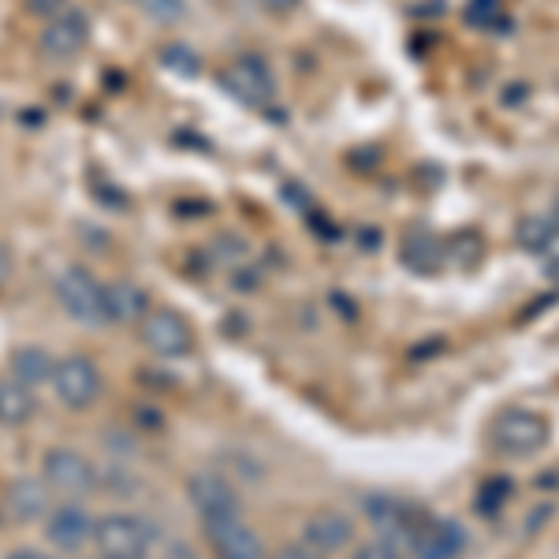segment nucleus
Masks as SVG:
<instances>
[{
    "label": "nucleus",
    "instance_id": "15",
    "mask_svg": "<svg viewBox=\"0 0 559 559\" xmlns=\"http://www.w3.org/2000/svg\"><path fill=\"white\" fill-rule=\"evenodd\" d=\"M146 313H150V295L134 280H112L105 287V321L131 324V321H146Z\"/></svg>",
    "mask_w": 559,
    "mask_h": 559
},
{
    "label": "nucleus",
    "instance_id": "4",
    "mask_svg": "<svg viewBox=\"0 0 559 559\" xmlns=\"http://www.w3.org/2000/svg\"><path fill=\"white\" fill-rule=\"evenodd\" d=\"M52 388H57V400L68 411H86L102 395V369L86 355H68L52 369Z\"/></svg>",
    "mask_w": 559,
    "mask_h": 559
},
{
    "label": "nucleus",
    "instance_id": "25",
    "mask_svg": "<svg viewBox=\"0 0 559 559\" xmlns=\"http://www.w3.org/2000/svg\"><path fill=\"white\" fill-rule=\"evenodd\" d=\"M8 276H12V254H8V247L0 242V287L8 284Z\"/></svg>",
    "mask_w": 559,
    "mask_h": 559
},
{
    "label": "nucleus",
    "instance_id": "10",
    "mask_svg": "<svg viewBox=\"0 0 559 559\" xmlns=\"http://www.w3.org/2000/svg\"><path fill=\"white\" fill-rule=\"evenodd\" d=\"M202 526H205V537H210L213 559H265L261 537L239 515L210 519V522H202Z\"/></svg>",
    "mask_w": 559,
    "mask_h": 559
},
{
    "label": "nucleus",
    "instance_id": "14",
    "mask_svg": "<svg viewBox=\"0 0 559 559\" xmlns=\"http://www.w3.org/2000/svg\"><path fill=\"white\" fill-rule=\"evenodd\" d=\"M4 515L12 522H34L49 515V485L45 477H15L4 489Z\"/></svg>",
    "mask_w": 559,
    "mask_h": 559
},
{
    "label": "nucleus",
    "instance_id": "20",
    "mask_svg": "<svg viewBox=\"0 0 559 559\" xmlns=\"http://www.w3.org/2000/svg\"><path fill=\"white\" fill-rule=\"evenodd\" d=\"M552 239H556V228L548 221H540V216H530V221H522L519 242L526 250H534V254H545V250L552 247Z\"/></svg>",
    "mask_w": 559,
    "mask_h": 559
},
{
    "label": "nucleus",
    "instance_id": "1",
    "mask_svg": "<svg viewBox=\"0 0 559 559\" xmlns=\"http://www.w3.org/2000/svg\"><path fill=\"white\" fill-rule=\"evenodd\" d=\"M94 545L102 559H146L153 548V526L142 515L97 519Z\"/></svg>",
    "mask_w": 559,
    "mask_h": 559
},
{
    "label": "nucleus",
    "instance_id": "2",
    "mask_svg": "<svg viewBox=\"0 0 559 559\" xmlns=\"http://www.w3.org/2000/svg\"><path fill=\"white\" fill-rule=\"evenodd\" d=\"M221 86L247 108H265L276 102V75L254 52H242L221 71Z\"/></svg>",
    "mask_w": 559,
    "mask_h": 559
},
{
    "label": "nucleus",
    "instance_id": "22",
    "mask_svg": "<svg viewBox=\"0 0 559 559\" xmlns=\"http://www.w3.org/2000/svg\"><path fill=\"white\" fill-rule=\"evenodd\" d=\"M500 20H503L500 0H471V4H466V23H471V26L492 31V26H500Z\"/></svg>",
    "mask_w": 559,
    "mask_h": 559
},
{
    "label": "nucleus",
    "instance_id": "26",
    "mask_svg": "<svg viewBox=\"0 0 559 559\" xmlns=\"http://www.w3.org/2000/svg\"><path fill=\"white\" fill-rule=\"evenodd\" d=\"M8 559H52V556H45L41 548H15V552H8Z\"/></svg>",
    "mask_w": 559,
    "mask_h": 559
},
{
    "label": "nucleus",
    "instance_id": "18",
    "mask_svg": "<svg viewBox=\"0 0 559 559\" xmlns=\"http://www.w3.org/2000/svg\"><path fill=\"white\" fill-rule=\"evenodd\" d=\"M407 556H411V534H403V530H381V534L362 540L350 552V559H407Z\"/></svg>",
    "mask_w": 559,
    "mask_h": 559
},
{
    "label": "nucleus",
    "instance_id": "16",
    "mask_svg": "<svg viewBox=\"0 0 559 559\" xmlns=\"http://www.w3.org/2000/svg\"><path fill=\"white\" fill-rule=\"evenodd\" d=\"M34 411H38V400L31 388L15 377H0V426L20 429L34 418Z\"/></svg>",
    "mask_w": 559,
    "mask_h": 559
},
{
    "label": "nucleus",
    "instance_id": "3",
    "mask_svg": "<svg viewBox=\"0 0 559 559\" xmlns=\"http://www.w3.org/2000/svg\"><path fill=\"white\" fill-rule=\"evenodd\" d=\"M57 299L79 324H105V284L83 265H71L57 280Z\"/></svg>",
    "mask_w": 559,
    "mask_h": 559
},
{
    "label": "nucleus",
    "instance_id": "6",
    "mask_svg": "<svg viewBox=\"0 0 559 559\" xmlns=\"http://www.w3.org/2000/svg\"><path fill=\"white\" fill-rule=\"evenodd\" d=\"M90 41V15L83 8L68 4L57 20H49L41 26V38H38V49L45 60L52 64H64V60H75L79 52L86 49Z\"/></svg>",
    "mask_w": 559,
    "mask_h": 559
},
{
    "label": "nucleus",
    "instance_id": "12",
    "mask_svg": "<svg viewBox=\"0 0 559 559\" xmlns=\"http://www.w3.org/2000/svg\"><path fill=\"white\" fill-rule=\"evenodd\" d=\"M187 496H191V503H194V511L202 515V522H210V519H231V515H239V492H236V485L228 481V477H221V474H194L191 481H187Z\"/></svg>",
    "mask_w": 559,
    "mask_h": 559
},
{
    "label": "nucleus",
    "instance_id": "11",
    "mask_svg": "<svg viewBox=\"0 0 559 559\" xmlns=\"http://www.w3.org/2000/svg\"><path fill=\"white\" fill-rule=\"evenodd\" d=\"M94 530L97 522L83 503H60L45 515V537L60 552H83L86 540H94Z\"/></svg>",
    "mask_w": 559,
    "mask_h": 559
},
{
    "label": "nucleus",
    "instance_id": "23",
    "mask_svg": "<svg viewBox=\"0 0 559 559\" xmlns=\"http://www.w3.org/2000/svg\"><path fill=\"white\" fill-rule=\"evenodd\" d=\"M23 8L34 15V20H45V23H49V20H57V15L64 12L68 0H23Z\"/></svg>",
    "mask_w": 559,
    "mask_h": 559
},
{
    "label": "nucleus",
    "instance_id": "5",
    "mask_svg": "<svg viewBox=\"0 0 559 559\" xmlns=\"http://www.w3.org/2000/svg\"><path fill=\"white\" fill-rule=\"evenodd\" d=\"M492 440L503 455H537L548 444V421L537 411L511 407L496 418Z\"/></svg>",
    "mask_w": 559,
    "mask_h": 559
},
{
    "label": "nucleus",
    "instance_id": "7",
    "mask_svg": "<svg viewBox=\"0 0 559 559\" xmlns=\"http://www.w3.org/2000/svg\"><path fill=\"white\" fill-rule=\"evenodd\" d=\"M41 477L52 492L64 496H90L97 492V471L86 455H79L75 448H52L45 452L41 463Z\"/></svg>",
    "mask_w": 559,
    "mask_h": 559
},
{
    "label": "nucleus",
    "instance_id": "24",
    "mask_svg": "<svg viewBox=\"0 0 559 559\" xmlns=\"http://www.w3.org/2000/svg\"><path fill=\"white\" fill-rule=\"evenodd\" d=\"M273 559H324V556L313 552L310 545H284V548H276Z\"/></svg>",
    "mask_w": 559,
    "mask_h": 559
},
{
    "label": "nucleus",
    "instance_id": "8",
    "mask_svg": "<svg viewBox=\"0 0 559 559\" xmlns=\"http://www.w3.org/2000/svg\"><path fill=\"white\" fill-rule=\"evenodd\" d=\"M142 344L160 358H183L194 350V329L176 310H150L142 321Z\"/></svg>",
    "mask_w": 559,
    "mask_h": 559
},
{
    "label": "nucleus",
    "instance_id": "21",
    "mask_svg": "<svg viewBox=\"0 0 559 559\" xmlns=\"http://www.w3.org/2000/svg\"><path fill=\"white\" fill-rule=\"evenodd\" d=\"M139 4H142V12L160 26H179L187 20V12H191L187 0H139Z\"/></svg>",
    "mask_w": 559,
    "mask_h": 559
},
{
    "label": "nucleus",
    "instance_id": "9",
    "mask_svg": "<svg viewBox=\"0 0 559 559\" xmlns=\"http://www.w3.org/2000/svg\"><path fill=\"white\" fill-rule=\"evenodd\" d=\"M466 552V530L455 519H418L411 530V559H459Z\"/></svg>",
    "mask_w": 559,
    "mask_h": 559
},
{
    "label": "nucleus",
    "instance_id": "13",
    "mask_svg": "<svg viewBox=\"0 0 559 559\" xmlns=\"http://www.w3.org/2000/svg\"><path fill=\"white\" fill-rule=\"evenodd\" d=\"M350 540H355V519H347L344 511H318L302 526V545H310L321 556L344 552Z\"/></svg>",
    "mask_w": 559,
    "mask_h": 559
},
{
    "label": "nucleus",
    "instance_id": "17",
    "mask_svg": "<svg viewBox=\"0 0 559 559\" xmlns=\"http://www.w3.org/2000/svg\"><path fill=\"white\" fill-rule=\"evenodd\" d=\"M52 369H57V362H52V355H49V350H41V347H20L12 355L15 381H23L26 388L52 381Z\"/></svg>",
    "mask_w": 559,
    "mask_h": 559
},
{
    "label": "nucleus",
    "instance_id": "19",
    "mask_svg": "<svg viewBox=\"0 0 559 559\" xmlns=\"http://www.w3.org/2000/svg\"><path fill=\"white\" fill-rule=\"evenodd\" d=\"M160 64H165L168 71H176V75H183V79H194L198 71H202V57H198L191 45L173 41V45L160 49Z\"/></svg>",
    "mask_w": 559,
    "mask_h": 559
}]
</instances>
